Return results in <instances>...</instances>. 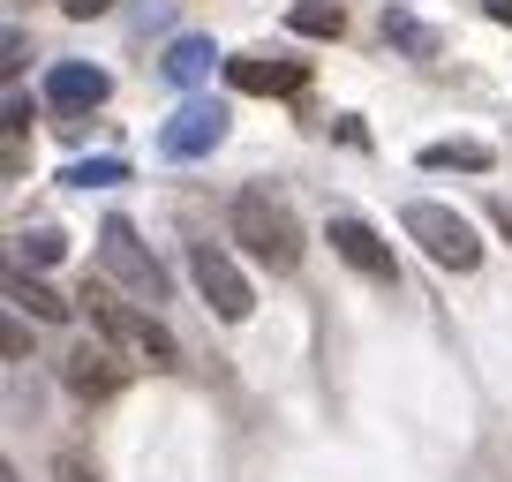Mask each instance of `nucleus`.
Returning a JSON list of instances; mask_svg holds the SVG:
<instances>
[{"label":"nucleus","instance_id":"nucleus-8","mask_svg":"<svg viewBox=\"0 0 512 482\" xmlns=\"http://www.w3.org/2000/svg\"><path fill=\"white\" fill-rule=\"evenodd\" d=\"M61 385L76 392V400H113V392L128 385L121 347H113V339H98V347H76V354L61 362Z\"/></svg>","mask_w":512,"mask_h":482},{"label":"nucleus","instance_id":"nucleus-15","mask_svg":"<svg viewBox=\"0 0 512 482\" xmlns=\"http://www.w3.org/2000/svg\"><path fill=\"white\" fill-rule=\"evenodd\" d=\"M68 257V241L53 234V226H31V234H16V264H38V272H46V264H61Z\"/></svg>","mask_w":512,"mask_h":482},{"label":"nucleus","instance_id":"nucleus-10","mask_svg":"<svg viewBox=\"0 0 512 482\" xmlns=\"http://www.w3.org/2000/svg\"><path fill=\"white\" fill-rule=\"evenodd\" d=\"M106 98H113L106 68H91V61H53L46 68V106L53 113H91V106H106Z\"/></svg>","mask_w":512,"mask_h":482},{"label":"nucleus","instance_id":"nucleus-18","mask_svg":"<svg viewBox=\"0 0 512 482\" xmlns=\"http://www.w3.org/2000/svg\"><path fill=\"white\" fill-rule=\"evenodd\" d=\"M0 347H8V362H23V354H31V332H23V324L8 317V332H0Z\"/></svg>","mask_w":512,"mask_h":482},{"label":"nucleus","instance_id":"nucleus-13","mask_svg":"<svg viewBox=\"0 0 512 482\" xmlns=\"http://www.w3.org/2000/svg\"><path fill=\"white\" fill-rule=\"evenodd\" d=\"M287 23L302 38H339V31H347V8H339V0H294Z\"/></svg>","mask_w":512,"mask_h":482},{"label":"nucleus","instance_id":"nucleus-14","mask_svg":"<svg viewBox=\"0 0 512 482\" xmlns=\"http://www.w3.org/2000/svg\"><path fill=\"white\" fill-rule=\"evenodd\" d=\"M422 166H460V174H490V144H430L422 151Z\"/></svg>","mask_w":512,"mask_h":482},{"label":"nucleus","instance_id":"nucleus-9","mask_svg":"<svg viewBox=\"0 0 512 482\" xmlns=\"http://www.w3.org/2000/svg\"><path fill=\"white\" fill-rule=\"evenodd\" d=\"M226 83L249 91V98H287V91L309 83V68L287 61V53H234V61H226Z\"/></svg>","mask_w":512,"mask_h":482},{"label":"nucleus","instance_id":"nucleus-19","mask_svg":"<svg viewBox=\"0 0 512 482\" xmlns=\"http://www.w3.org/2000/svg\"><path fill=\"white\" fill-rule=\"evenodd\" d=\"M113 0H61V16H76V23H91V16H106Z\"/></svg>","mask_w":512,"mask_h":482},{"label":"nucleus","instance_id":"nucleus-16","mask_svg":"<svg viewBox=\"0 0 512 482\" xmlns=\"http://www.w3.org/2000/svg\"><path fill=\"white\" fill-rule=\"evenodd\" d=\"M61 181H76V189H113V181H128V159H76V166H61Z\"/></svg>","mask_w":512,"mask_h":482},{"label":"nucleus","instance_id":"nucleus-4","mask_svg":"<svg viewBox=\"0 0 512 482\" xmlns=\"http://www.w3.org/2000/svg\"><path fill=\"white\" fill-rule=\"evenodd\" d=\"M98 264H106V279L121 294H136V302H166V272H159V257H151L144 241H136V226H128V219L98 226Z\"/></svg>","mask_w":512,"mask_h":482},{"label":"nucleus","instance_id":"nucleus-5","mask_svg":"<svg viewBox=\"0 0 512 482\" xmlns=\"http://www.w3.org/2000/svg\"><path fill=\"white\" fill-rule=\"evenodd\" d=\"M189 272H196V287H204V302H211V317H219V324H241V317L256 309L249 272L226 257L219 241H196V249H189Z\"/></svg>","mask_w":512,"mask_h":482},{"label":"nucleus","instance_id":"nucleus-2","mask_svg":"<svg viewBox=\"0 0 512 482\" xmlns=\"http://www.w3.org/2000/svg\"><path fill=\"white\" fill-rule=\"evenodd\" d=\"M83 309H91V324H98V332H106L121 354H144L151 370H174V362H181V339L166 332V324L151 317V309H128V302H113L106 287H91V294H83Z\"/></svg>","mask_w":512,"mask_h":482},{"label":"nucleus","instance_id":"nucleus-3","mask_svg":"<svg viewBox=\"0 0 512 482\" xmlns=\"http://www.w3.org/2000/svg\"><path fill=\"white\" fill-rule=\"evenodd\" d=\"M400 226H407V241H422V257L445 264V272H475V264H482L475 226H467L452 204H430V196H422V204L400 211Z\"/></svg>","mask_w":512,"mask_h":482},{"label":"nucleus","instance_id":"nucleus-7","mask_svg":"<svg viewBox=\"0 0 512 482\" xmlns=\"http://www.w3.org/2000/svg\"><path fill=\"white\" fill-rule=\"evenodd\" d=\"M324 241H332L339 257L354 264L362 279H377V287H392V241L377 234L369 219H354V211H332V226H324Z\"/></svg>","mask_w":512,"mask_h":482},{"label":"nucleus","instance_id":"nucleus-21","mask_svg":"<svg viewBox=\"0 0 512 482\" xmlns=\"http://www.w3.org/2000/svg\"><path fill=\"white\" fill-rule=\"evenodd\" d=\"M482 8H490V16H497V23H512V0H482Z\"/></svg>","mask_w":512,"mask_h":482},{"label":"nucleus","instance_id":"nucleus-17","mask_svg":"<svg viewBox=\"0 0 512 482\" xmlns=\"http://www.w3.org/2000/svg\"><path fill=\"white\" fill-rule=\"evenodd\" d=\"M384 31L400 38V46H415V53H430V46H437V38H430V31H422V23H415V16H400V8H384Z\"/></svg>","mask_w":512,"mask_h":482},{"label":"nucleus","instance_id":"nucleus-6","mask_svg":"<svg viewBox=\"0 0 512 482\" xmlns=\"http://www.w3.org/2000/svg\"><path fill=\"white\" fill-rule=\"evenodd\" d=\"M226 121H234L226 98H189V106L159 129V151H166V159H211V151L226 144Z\"/></svg>","mask_w":512,"mask_h":482},{"label":"nucleus","instance_id":"nucleus-12","mask_svg":"<svg viewBox=\"0 0 512 482\" xmlns=\"http://www.w3.org/2000/svg\"><path fill=\"white\" fill-rule=\"evenodd\" d=\"M8 302H16V309H31L38 324H61V317H68V302H61V294L46 287V279H31V272H23V264H16V272H8Z\"/></svg>","mask_w":512,"mask_h":482},{"label":"nucleus","instance_id":"nucleus-1","mask_svg":"<svg viewBox=\"0 0 512 482\" xmlns=\"http://www.w3.org/2000/svg\"><path fill=\"white\" fill-rule=\"evenodd\" d=\"M226 226H234V241L256 264H272V272H294V264H302V219H294L272 189H241L234 211H226Z\"/></svg>","mask_w":512,"mask_h":482},{"label":"nucleus","instance_id":"nucleus-20","mask_svg":"<svg viewBox=\"0 0 512 482\" xmlns=\"http://www.w3.org/2000/svg\"><path fill=\"white\" fill-rule=\"evenodd\" d=\"M53 475H61V482H98V475H91V467H83V460H61V467H53Z\"/></svg>","mask_w":512,"mask_h":482},{"label":"nucleus","instance_id":"nucleus-11","mask_svg":"<svg viewBox=\"0 0 512 482\" xmlns=\"http://www.w3.org/2000/svg\"><path fill=\"white\" fill-rule=\"evenodd\" d=\"M159 68H166V83H181V91H196V83H204L211 68H226V61H219V46H211V38H174Z\"/></svg>","mask_w":512,"mask_h":482},{"label":"nucleus","instance_id":"nucleus-22","mask_svg":"<svg viewBox=\"0 0 512 482\" xmlns=\"http://www.w3.org/2000/svg\"><path fill=\"white\" fill-rule=\"evenodd\" d=\"M497 234H505V241H512V204H497Z\"/></svg>","mask_w":512,"mask_h":482}]
</instances>
